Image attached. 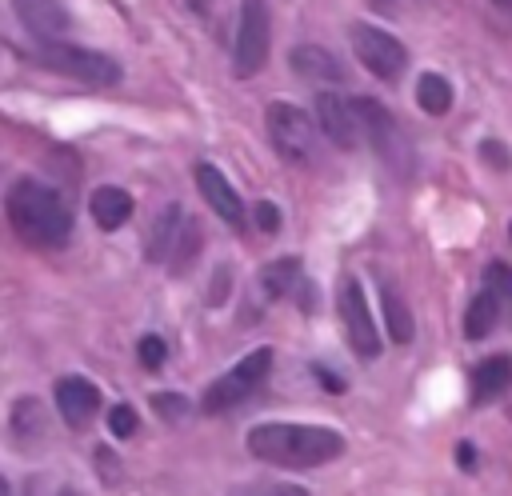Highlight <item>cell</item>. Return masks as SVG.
<instances>
[{"instance_id": "cell-1", "label": "cell", "mask_w": 512, "mask_h": 496, "mask_svg": "<svg viewBox=\"0 0 512 496\" xmlns=\"http://www.w3.org/2000/svg\"><path fill=\"white\" fill-rule=\"evenodd\" d=\"M248 456L276 468H320L344 452V436L320 424H256L244 440Z\"/></svg>"}, {"instance_id": "cell-2", "label": "cell", "mask_w": 512, "mask_h": 496, "mask_svg": "<svg viewBox=\"0 0 512 496\" xmlns=\"http://www.w3.org/2000/svg\"><path fill=\"white\" fill-rule=\"evenodd\" d=\"M4 212H8L12 232L32 248H56L72 232L68 204L40 180H16L4 196Z\"/></svg>"}, {"instance_id": "cell-3", "label": "cell", "mask_w": 512, "mask_h": 496, "mask_svg": "<svg viewBox=\"0 0 512 496\" xmlns=\"http://www.w3.org/2000/svg\"><path fill=\"white\" fill-rule=\"evenodd\" d=\"M36 64L68 76V80H80V84H116L120 80V64L104 52H92V48H80V44H64V40H44L36 52H32Z\"/></svg>"}, {"instance_id": "cell-4", "label": "cell", "mask_w": 512, "mask_h": 496, "mask_svg": "<svg viewBox=\"0 0 512 496\" xmlns=\"http://www.w3.org/2000/svg\"><path fill=\"white\" fill-rule=\"evenodd\" d=\"M268 372H272V348H256V352H248L236 368H228L220 380H212V384L204 388L200 408H204L208 416H220V412L240 408V404L268 380Z\"/></svg>"}, {"instance_id": "cell-5", "label": "cell", "mask_w": 512, "mask_h": 496, "mask_svg": "<svg viewBox=\"0 0 512 496\" xmlns=\"http://www.w3.org/2000/svg\"><path fill=\"white\" fill-rule=\"evenodd\" d=\"M264 120H268V136H272L276 152L288 164H308L316 156V116H308L304 108H296L288 100H272Z\"/></svg>"}, {"instance_id": "cell-6", "label": "cell", "mask_w": 512, "mask_h": 496, "mask_svg": "<svg viewBox=\"0 0 512 496\" xmlns=\"http://www.w3.org/2000/svg\"><path fill=\"white\" fill-rule=\"evenodd\" d=\"M272 44V20L264 0H240V20H236V44H232V68L236 76H256L268 60Z\"/></svg>"}, {"instance_id": "cell-7", "label": "cell", "mask_w": 512, "mask_h": 496, "mask_svg": "<svg viewBox=\"0 0 512 496\" xmlns=\"http://www.w3.org/2000/svg\"><path fill=\"white\" fill-rule=\"evenodd\" d=\"M348 40H352L356 60H360L372 76H380V80H396V76L404 72V64H408L404 44H400L392 32H384V28L352 24V28H348Z\"/></svg>"}, {"instance_id": "cell-8", "label": "cell", "mask_w": 512, "mask_h": 496, "mask_svg": "<svg viewBox=\"0 0 512 496\" xmlns=\"http://www.w3.org/2000/svg\"><path fill=\"white\" fill-rule=\"evenodd\" d=\"M336 308H340V320H344V332H348V344L372 360L380 352V332H376V320L368 312V300H364V288L356 276H344L336 284Z\"/></svg>"}, {"instance_id": "cell-9", "label": "cell", "mask_w": 512, "mask_h": 496, "mask_svg": "<svg viewBox=\"0 0 512 496\" xmlns=\"http://www.w3.org/2000/svg\"><path fill=\"white\" fill-rule=\"evenodd\" d=\"M352 104H356V116H360L364 136L372 140V148H376L396 172H408V144H404V132L396 128L392 112H388L380 100H372V96H360V100H352Z\"/></svg>"}, {"instance_id": "cell-10", "label": "cell", "mask_w": 512, "mask_h": 496, "mask_svg": "<svg viewBox=\"0 0 512 496\" xmlns=\"http://www.w3.org/2000/svg\"><path fill=\"white\" fill-rule=\"evenodd\" d=\"M312 116L320 124V132L336 144V148H356L360 144V116H356V104L336 96V92H320L316 104H312Z\"/></svg>"}, {"instance_id": "cell-11", "label": "cell", "mask_w": 512, "mask_h": 496, "mask_svg": "<svg viewBox=\"0 0 512 496\" xmlns=\"http://www.w3.org/2000/svg\"><path fill=\"white\" fill-rule=\"evenodd\" d=\"M196 188H200V196L212 204V212H216L220 220H228L232 228L244 224V204H240L236 188L224 180V172H220L216 164H196Z\"/></svg>"}, {"instance_id": "cell-12", "label": "cell", "mask_w": 512, "mask_h": 496, "mask_svg": "<svg viewBox=\"0 0 512 496\" xmlns=\"http://www.w3.org/2000/svg\"><path fill=\"white\" fill-rule=\"evenodd\" d=\"M288 64H292V72L300 80H312V84H336V80H344L340 56L328 52V48H320V44H296L288 52Z\"/></svg>"}, {"instance_id": "cell-13", "label": "cell", "mask_w": 512, "mask_h": 496, "mask_svg": "<svg viewBox=\"0 0 512 496\" xmlns=\"http://www.w3.org/2000/svg\"><path fill=\"white\" fill-rule=\"evenodd\" d=\"M96 404H100V392H96V384H88L84 376H64V380H56V408H60V416H64L72 428L88 424V420L96 416Z\"/></svg>"}, {"instance_id": "cell-14", "label": "cell", "mask_w": 512, "mask_h": 496, "mask_svg": "<svg viewBox=\"0 0 512 496\" xmlns=\"http://www.w3.org/2000/svg\"><path fill=\"white\" fill-rule=\"evenodd\" d=\"M12 8L24 20V28L44 36V40H56L68 28V12L60 0H12Z\"/></svg>"}, {"instance_id": "cell-15", "label": "cell", "mask_w": 512, "mask_h": 496, "mask_svg": "<svg viewBox=\"0 0 512 496\" xmlns=\"http://www.w3.org/2000/svg\"><path fill=\"white\" fill-rule=\"evenodd\" d=\"M88 212H92L96 228L116 232V228L128 224V216H132V196H128L124 188H116V184H104V188H96V192L88 196Z\"/></svg>"}, {"instance_id": "cell-16", "label": "cell", "mask_w": 512, "mask_h": 496, "mask_svg": "<svg viewBox=\"0 0 512 496\" xmlns=\"http://www.w3.org/2000/svg\"><path fill=\"white\" fill-rule=\"evenodd\" d=\"M180 232H184V212H180V204H168L156 220H152V228H148V260H172V252H176V244H180Z\"/></svg>"}, {"instance_id": "cell-17", "label": "cell", "mask_w": 512, "mask_h": 496, "mask_svg": "<svg viewBox=\"0 0 512 496\" xmlns=\"http://www.w3.org/2000/svg\"><path fill=\"white\" fill-rule=\"evenodd\" d=\"M468 384H472V400H476V404L500 396V392L512 384V356H488V360H480V364L472 368Z\"/></svg>"}, {"instance_id": "cell-18", "label": "cell", "mask_w": 512, "mask_h": 496, "mask_svg": "<svg viewBox=\"0 0 512 496\" xmlns=\"http://www.w3.org/2000/svg\"><path fill=\"white\" fill-rule=\"evenodd\" d=\"M500 312H504V300H500L492 288L476 292L472 304H468V312H464V336H468V340H484V336L496 328Z\"/></svg>"}, {"instance_id": "cell-19", "label": "cell", "mask_w": 512, "mask_h": 496, "mask_svg": "<svg viewBox=\"0 0 512 496\" xmlns=\"http://www.w3.org/2000/svg\"><path fill=\"white\" fill-rule=\"evenodd\" d=\"M260 284H264V292L276 296V300H280V296H292V292L304 284V276H300V260H296V256H280V260L264 264Z\"/></svg>"}, {"instance_id": "cell-20", "label": "cell", "mask_w": 512, "mask_h": 496, "mask_svg": "<svg viewBox=\"0 0 512 496\" xmlns=\"http://www.w3.org/2000/svg\"><path fill=\"white\" fill-rule=\"evenodd\" d=\"M12 436H16L20 448H28L32 440L44 436V412H40V400L20 396V400L12 404Z\"/></svg>"}, {"instance_id": "cell-21", "label": "cell", "mask_w": 512, "mask_h": 496, "mask_svg": "<svg viewBox=\"0 0 512 496\" xmlns=\"http://www.w3.org/2000/svg\"><path fill=\"white\" fill-rule=\"evenodd\" d=\"M416 104L428 112V116H444L452 108V84L440 76V72H424L416 80Z\"/></svg>"}, {"instance_id": "cell-22", "label": "cell", "mask_w": 512, "mask_h": 496, "mask_svg": "<svg viewBox=\"0 0 512 496\" xmlns=\"http://www.w3.org/2000/svg\"><path fill=\"white\" fill-rule=\"evenodd\" d=\"M380 304H384L388 336H392L396 344H408V340H412V316H408V308H404L400 292H396L392 284H384V280H380Z\"/></svg>"}, {"instance_id": "cell-23", "label": "cell", "mask_w": 512, "mask_h": 496, "mask_svg": "<svg viewBox=\"0 0 512 496\" xmlns=\"http://www.w3.org/2000/svg\"><path fill=\"white\" fill-rule=\"evenodd\" d=\"M228 496H308V488L288 484V480H244Z\"/></svg>"}, {"instance_id": "cell-24", "label": "cell", "mask_w": 512, "mask_h": 496, "mask_svg": "<svg viewBox=\"0 0 512 496\" xmlns=\"http://www.w3.org/2000/svg\"><path fill=\"white\" fill-rule=\"evenodd\" d=\"M196 256H200V228H196L192 220H184V232H180V244H176L172 260H168V268H172V272H184Z\"/></svg>"}, {"instance_id": "cell-25", "label": "cell", "mask_w": 512, "mask_h": 496, "mask_svg": "<svg viewBox=\"0 0 512 496\" xmlns=\"http://www.w3.org/2000/svg\"><path fill=\"white\" fill-rule=\"evenodd\" d=\"M484 288H492L500 300H504V308H512V268L508 264H488V272H484Z\"/></svg>"}, {"instance_id": "cell-26", "label": "cell", "mask_w": 512, "mask_h": 496, "mask_svg": "<svg viewBox=\"0 0 512 496\" xmlns=\"http://www.w3.org/2000/svg\"><path fill=\"white\" fill-rule=\"evenodd\" d=\"M136 356H140V364H144V368H160V364H164V356H168V344H164L160 336H140Z\"/></svg>"}, {"instance_id": "cell-27", "label": "cell", "mask_w": 512, "mask_h": 496, "mask_svg": "<svg viewBox=\"0 0 512 496\" xmlns=\"http://www.w3.org/2000/svg\"><path fill=\"white\" fill-rule=\"evenodd\" d=\"M136 412L128 408V404H116L112 412H108V428H112V436H132L136 432Z\"/></svg>"}, {"instance_id": "cell-28", "label": "cell", "mask_w": 512, "mask_h": 496, "mask_svg": "<svg viewBox=\"0 0 512 496\" xmlns=\"http://www.w3.org/2000/svg\"><path fill=\"white\" fill-rule=\"evenodd\" d=\"M152 408H156L160 416L176 420V416H184V412H188V400H184V396H176V392H164V396H152Z\"/></svg>"}, {"instance_id": "cell-29", "label": "cell", "mask_w": 512, "mask_h": 496, "mask_svg": "<svg viewBox=\"0 0 512 496\" xmlns=\"http://www.w3.org/2000/svg\"><path fill=\"white\" fill-rule=\"evenodd\" d=\"M256 228H264V232H276L280 228V212H276L272 200H260L256 204Z\"/></svg>"}, {"instance_id": "cell-30", "label": "cell", "mask_w": 512, "mask_h": 496, "mask_svg": "<svg viewBox=\"0 0 512 496\" xmlns=\"http://www.w3.org/2000/svg\"><path fill=\"white\" fill-rule=\"evenodd\" d=\"M480 152H484V156H488V160H492L496 168H504V152H500V144H496V140H488V144H484Z\"/></svg>"}, {"instance_id": "cell-31", "label": "cell", "mask_w": 512, "mask_h": 496, "mask_svg": "<svg viewBox=\"0 0 512 496\" xmlns=\"http://www.w3.org/2000/svg\"><path fill=\"white\" fill-rule=\"evenodd\" d=\"M456 456H460V468H464V472H472V464H476L472 444H460V448H456Z\"/></svg>"}, {"instance_id": "cell-32", "label": "cell", "mask_w": 512, "mask_h": 496, "mask_svg": "<svg viewBox=\"0 0 512 496\" xmlns=\"http://www.w3.org/2000/svg\"><path fill=\"white\" fill-rule=\"evenodd\" d=\"M372 4H376V8H384V12H392V8H396V0H372Z\"/></svg>"}, {"instance_id": "cell-33", "label": "cell", "mask_w": 512, "mask_h": 496, "mask_svg": "<svg viewBox=\"0 0 512 496\" xmlns=\"http://www.w3.org/2000/svg\"><path fill=\"white\" fill-rule=\"evenodd\" d=\"M492 4H500V8H512V0H492Z\"/></svg>"}, {"instance_id": "cell-34", "label": "cell", "mask_w": 512, "mask_h": 496, "mask_svg": "<svg viewBox=\"0 0 512 496\" xmlns=\"http://www.w3.org/2000/svg\"><path fill=\"white\" fill-rule=\"evenodd\" d=\"M508 236H512V228H508Z\"/></svg>"}]
</instances>
